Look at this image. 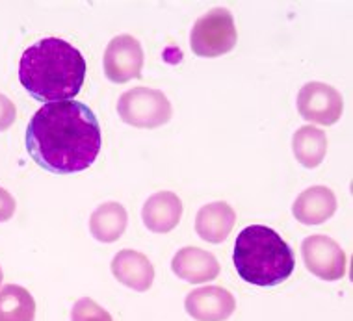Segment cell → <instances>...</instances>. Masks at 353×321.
<instances>
[{
	"label": "cell",
	"mask_w": 353,
	"mask_h": 321,
	"mask_svg": "<svg viewBox=\"0 0 353 321\" xmlns=\"http://www.w3.org/2000/svg\"><path fill=\"white\" fill-rule=\"evenodd\" d=\"M101 145L97 116L79 101L43 104L26 128V151L39 167L54 175L88 169L97 160Z\"/></svg>",
	"instance_id": "1"
},
{
	"label": "cell",
	"mask_w": 353,
	"mask_h": 321,
	"mask_svg": "<svg viewBox=\"0 0 353 321\" xmlns=\"http://www.w3.org/2000/svg\"><path fill=\"white\" fill-rule=\"evenodd\" d=\"M85 60L79 49L60 37H43L23 52L19 80L39 103L73 101L85 79Z\"/></svg>",
	"instance_id": "2"
},
{
	"label": "cell",
	"mask_w": 353,
	"mask_h": 321,
	"mask_svg": "<svg viewBox=\"0 0 353 321\" xmlns=\"http://www.w3.org/2000/svg\"><path fill=\"white\" fill-rule=\"evenodd\" d=\"M232 262L240 279L261 288L279 286L296 267L292 249L266 225H250L238 234Z\"/></svg>",
	"instance_id": "3"
},
{
	"label": "cell",
	"mask_w": 353,
	"mask_h": 321,
	"mask_svg": "<svg viewBox=\"0 0 353 321\" xmlns=\"http://www.w3.org/2000/svg\"><path fill=\"white\" fill-rule=\"evenodd\" d=\"M236 39L232 13L225 8H214L195 21L190 36V47L199 58H218L231 52Z\"/></svg>",
	"instance_id": "4"
},
{
	"label": "cell",
	"mask_w": 353,
	"mask_h": 321,
	"mask_svg": "<svg viewBox=\"0 0 353 321\" xmlns=\"http://www.w3.org/2000/svg\"><path fill=\"white\" fill-rule=\"evenodd\" d=\"M117 112L123 121L134 128H157L171 119V103L160 90L134 87L119 97Z\"/></svg>",
	"instance_id": "5"
},
{
	"label": "cell",
	"mask_w": 353,
	"mask_h": 321,
	"mask_svg": "<svg viewBox=\"0 0 353 321\" xmlns=\"http://www.w3.org/2000/svg\"><path fill=\"white\" fill-rule=\"evenodd\" d=\"M305 267L322 280L335 282L346 275V255L339 243L329 236L314 234L301 243Z\"/></svg>",
	"instance_id": "6"
},
{
	"label": "cell",
	"mask_w": 353,
	"mask_h": 321,
	"mask_svg": "<svg viewBox=\"0 0 353 321\" xmlns=\"http://www.w3.org/2000/svg\"><path fill=\"white\" fill-rule=\"evenodd\" d=\"M344 101L333 85L309 82L298 93V112L303 119L323 127L335 125L342 116Z\"/></svg>",
	"instance_id": "7"
},
{
	"label": "cell",
	"mask_w": 353,
	"mask_h": 321,
	"mask_svg": "<svg viewBox=\"0 0 353 321\" xmlns=\"http://www.w3.org/2000/svg\"><path fill=\"white\" fill-rule=\"evenodd\" d=\"M104 74L110 82L125 84L138 79L143 67V50L134 36L121 34L108 43L104 50Z\"/></svg>",
	"instance_id": "8"
},
{
	"label": "cell",
	"mask_w": 353,
	"mask_h": 321,
	"mask_svg": "<svg viewBox=\"0 0 353 321\" xmlns=\"http://www.w3.org/2000/svg\"><path fill=\"white\" fill-rule=\"evenodd\" d=\"M184 309L195 321H225L236 309V299L221 286H205L190 291Z\"/></svg>",
	"instance_id": "9"
},
{
	"label": "cell",
	"mask_w": 353,
	"mask_h": 321,
	"mask_svg": "<svg viewBox=\"0 0 353 321\" xmlns=\"http://www.w3.org/2000/svg\"><path fill=\"white\" fill-rule=\"evenodd\" d=\"M171 269L179 279L192 282V284H201L218 277L219 262L208 251H203L199 247H183L173 256Z\"/></svg>",
	"instance_id": "10"
},
{
	"label": "cell",
	"mask_w": 353,
	"mask_h": 321,
	"mask_svg": "<svg viewBox=\"0 0 353 321\" xmlns=\"http://www.w3.org/2000/svg\"><path fill=\"white\" fill-rule=\"evenodd\" d=\"M112 273L121 284L134 291H147L154 280V266L140 251L123 249L112 260Z\"/></svg>",
	"instance_id": "11"
},
{
	"label": "cell",
	"mask_w": 353,
	"mask_h": 321,
	"mask_svg": "<svg viewBox=\"0 0 353 321\" xmlns=\"http://www.w3.org/2000/svg\"><path fill=\"white\" fill-rule=\"evenodd\" d=\"M183 218V200L173 191H159L143 205L141 219L151 232L165 234L175 229Z\"/></svg>",
	"instance_id": "12"
},
{
	"label": "cell",
	"mask_w": 353,
	"mask_h": 321,
	"mask_svg": "<svg viewBox=\"0 0 353 321\" xmlns=\"http://www.w3.org/2000/svg\"><path fill=\"white\" fill-rule=\"evenodd\" d=\"M336 212V197L327 186H312L294 200L292 214L299 223L322 225Z\"/></svg>",
	"instance_id": "13"
},
{
	"label": "cell",
	"mask_w": 353,
	"mask_h": 321,
	"mask_svg": "<svg viewBox=\"0 0 353 321\" xmlns=\"http://www.w3.org/2000/svg\"><path fill=\"white\" fill-rule=\"evenodd\" d=\"M236 223V212L223 200L208 203L195 216V232L205 242L221 243L229 238Z\"/></svg>",
	"instance_id": "14"
},
{
	"label": "cell",
	"mask_w": 353,
	"mask_h": 321,
	"mask_svg": "<svg viewBox=\"0 0 353 321\" xmlns=\"http://www.w3.org/2000/svg\"><path fill=\"white\" fill-rule=\"evenodd\" d=\"M128 214L125 206L110 200L101 205L90 218V231L95 240L103 243L117 242L127 229Z\"/></svg>",
	"instance_id": "15"
},
{
	"label": "cell",
	"mask_w": 353,
	"mask_h": 321,
	"mask_svg": "<svg viewBox=\"0 0 353 321\" xmlns=\"http://www.w3.org/2000/svg\"><path fill=\"white\" fill-rule=\"evenodd\" d=\"M292 151L298 162L305 167H318L327 152V136L323 130L314 127L298 128L292 136Z\"/></svg>",
	"instance_id": "16"
},
{
	"label": "cell",
	"mask_w": 353,
	"mask_h": 321,
	"mask_svg": "<svg viewBox=\"0 0 353 321\" xmlns=\"http://www.w3.org/2000/svg\"><path fill=\"white\" fill-rule=\"evenodd\" d=\"M0 321H36V301L30 291L17 284L2 286Z\"/></svg>",
	"instance_id": "17"
},
{
	"label": "cell",
	"mask_w": 353,
	"mask_h": 321,
	"mask_svg": "<svg viewBox=\"0 0 353 321\" xmlns=\"http://www.w3.org/2000/svg\"><path fill=\"white\" fill-rule=\"evenodd\" d=\"M71 321H114L112 315L90 297H82L71 310Z\"/></svg>",
	"instance_id": "18"
},
{
	"label": "cell",
	"mask_w": 353,
	"mask_h": 321,
	"mask_svg": "<svg viewBox=\"0 0 353 321\" xmlns=\"http://www.w3.org/2000/svg\"><path fill=\"white\" fill-rule=\"evenodd\" d=\"M15 117H17V110H15V104L0 93V132H4L8 128L12 127L15 123Z\"/></svg>",
	"instance_id": "19"
},
{
	"label": "cell",
	"mask_w": 353,
	"mask_h": 321,
	"mask_svg": "<svg viewBox=\"0 0 353 321\" xmlns=\"http://www.w3.org/2000/svg\"><path fill=\"white\" fill-rule=\"evenodd\" d=\"M17 208V203L13 199V195L8 189L0 188V223H6L13 218Z\"/></svg>",
	"instance_id": "20"
},
{
	"label": "cell",
	"mask_w": 353,
	"mask_h": 321,
	"mask_svg": "<svg viewBox=\"0 0 353 321\" xmlns=\"http://www.w3.org/2000/svg\"><path fill=\"white\" fill-rule=\"evenodd\" d=\"M2 279H4V273H2V267H0V282H2Z\"/></svg>",
	"instance_id": "21"
}]
</instances>
